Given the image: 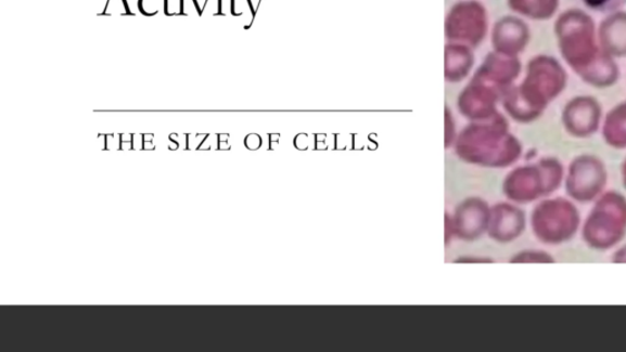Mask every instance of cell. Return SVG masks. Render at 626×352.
<instances>
[{
	"mask_svg": "<svg viewBox=\"0 0 626 352\" xmlns=\"http://www.w3.org/2000/svg\"><path fill=\"white\" fill-rule=\"evenodd\" d=\"M162 0H139V8L142 14L153 16L158 14Z\"/></svg>",
	"mask_w": 626,
	"mask_h": 352,
	"instance_id": "6da1fadb",
	"label": "cell"
},
{
	"mask_svg": "<svg viewBox=\"0 0 626 352\" xmlns=\"http://www.w3.org/2000/svg\"><path fill=\"white\" fill-rule=\"evenodd\" d=\"M584 2L592 8L602 9L614 3L615 0H584Z\"/></svg>",
	"mask_w": 626,
	"mask_h": 352,
	"instance_id": "3957f363",
	"label": "cell"
},
{
	"mask_svg": "<svg viewBox=\"0 0 626 352\" xmlns=\"http://www.w3.org/2000/svg\"><path fill=\"white\" fill-rule=\"evenodd\" d=\"M186 0H165V13L168 16L186 14Z\"/></svg>",
	"mask_w": 626,
	"mask_h": 352,
	"instance_id": "7a4b0ae2",
	"label": "cell"
}]
</instances>
